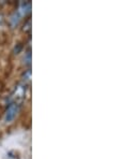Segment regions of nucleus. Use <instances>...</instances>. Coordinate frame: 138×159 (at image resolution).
I'll list each match as a JSON object with an SVG mask.
<instances>
[{
  "label": "nucleus",
  "mask_w": 138,
  "mask_h": 159,
  "mask_svg": "<svg viewBox=\"0 0 138 159\" xmlns=\"http://www.w3.org/2000/svg\"><path fill=\"white\" fill-rule=\"evenodd\" d=\"M30 11H31V3H30V2H26V1L20 2L17 9V13L19 14L22 17H24L27 14H29Z\"/></svg>",
  "instance_id": "obj_3"
},
{
  "label": "nucleus",
  "mask_w": 138,
  "mask_h": 159,
  "mask_svg": "<svg viewBox=\"0 0 138 159\" xmlns=\"http://www.w3.org/2000/svg\"><path fill=\"white\" fill-rule=\"evenodd\" d=\"M31 20H28V22H27V24H25L24 25V30L25 31H30L31 30Z\"/></svg>",
  "instance_id": "obj_6"
},
{
  "label": "nucleus",
  "mask_w": 138,
  "mask_h": 159,
  "mask_svg": "<svg viewBox=\"0 0 138 159\" xmlns=\"http://www.w3.org/2000/svg\"><path fill=\"white\" fill-rule=\"evenodd\" d=\"M30 81H31V70L28 69L27 71H25V73L23 74V82L24 84H29Z\"/></svg>",
  "instance_id": "obj_5"
},
{
  "label": "nucleus",
  "mask_w": 138,
  "mask_h": 159,
  "mask_svg": "<svg viewBox=\"0 0 138 159\" xmlns=\"http://www.w3.org/2000/svg\"><path fill=\"white\" fill-rule=\"evenodd\" d=\"M26 93H27V86L24 83L16 85L12 93H11L10 98H9V104L16 103L18 106H22L26 98Z\"/></svg>",
  "instance_id": "obj_1"
},
{
  "label": "nucleus",
  "mask_w": 138,
  "mask_h": 159,
  "mask_svg": "<svg viewBox=\"0 0 138 159\" xmlns=\"http://www.w3.org/2000/svg\"><path fill=\"white\" fill-rule=\"evenodd\" d=\"M20 20H22V16L17 13V11H15V12L13 13V15L10 17V23H11V25L14 27V26H16L18 23H19Z\"/></svg>",
  "instance_id": "obj_4"
},
{
  "label": "nucleus",
  "mask_w": 138,
  "mask_h": 159,
  "mask_svg": "<svg viewBox=\"0 0 138 159\" xmlns=\"http://www.w3.org/2000/svg\"><path fill=\"white\" fill-rule=\"evenodd\" d=\"M20 110V106L16 103H10L6 109V113H4V121L6 123H11L14 120V118L17 116L18 112Z\"/></svg>",
  "instance_id": "obj_2"
}]
</instances>
